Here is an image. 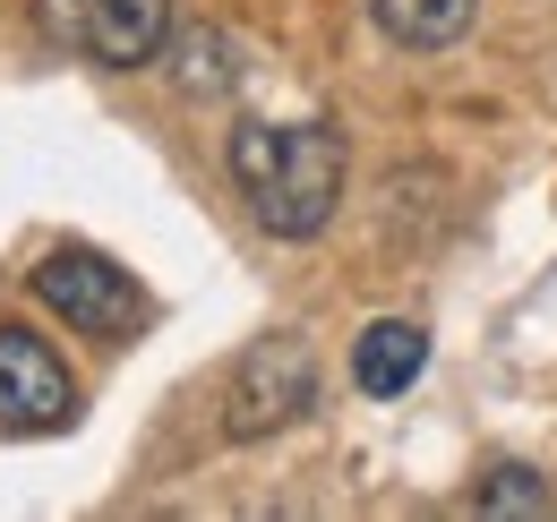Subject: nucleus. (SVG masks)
Here are the masks:
<instances>
[{"mask_svg":"<svg viewBox=\"0 0 557 522\" xmlns=\"http://www.w3.org/2000/svg\"><path fill=\"white\" fill-rule=\"evenodd\" d=\"M429 369V334L412 326V318H377V326H360V343H351V386L360 394H404Z\"/></svg>","mask_w":557,"mask_h":522,"instance_id":"423d86ee","label":"nucleus"},{"mask_svg":"<svg viewBox=\"0 0 557 522\" xmlns=\"http://www.w3.org/2000/svg\"><path fill=\"white\" fill-rule=\"evenodd\" d=\"M70 420H77V386L52 360V343L26 326H0V428L44 437V428H70Z\"/></svg>","mask_w":557,"mask_h":522,"instance_id":"39448f33","label":"nucleus"},{"mask_svg":"<svg viewBox=\"0 0 557 522\" xmlns=\"http://www.w3.org/2000/svg\"><path fill=\"white\" fill-rule=\"evenodd\" d=\"M541 480L532 471H488V488H472V514H541Z\"/></svg>","mask_w":557,"mask_h":522,"instance_id":"6e6552de","label":"nucleus"},{"mask_svg":"<svg viewBox=\"0 0 557 522\" xmlns=\"http://www.w3.org/2000/svg\"><path fill=\"white\" fill-rule=\"evenodd\" d=\"M35 26L95 69H146L172 44V9L163 0H35Z\"/></svg>","mask_w":557,"mask_h":522,"instance_id":"7ed1b4c3","label":"nucleus"},{"mask_svg":"<svg viewBox=\"0 0 557 522\" xmlns=\"http://www.w3.org/2000/svg\"><path fill=\"white\" fill-rule=\"evenodd\" d=\"M318 411V360L300 334H267L240 351L232 369V394H223V437H275L292 420Z\"/></svg>","mask_w":557,"mask_h":522,"instance_id":"f03ea898","label":"nucleus"},{"mask_svg":"<svg viewBox=\"0 0 557 522\" xmlns=\"http://www.w3.org/2000/svg\"><path fill=\"white\" fill-rule=\"evenodd\" d=\"M472 9H481V0H369V17H377L395 44H412V52H446V44L472 26Z\"/></svg>","mask_w":557,"mask_h":522,"instance_id":"0eeeda50","label":"nucleus"},{"mask_svg":"<svg viewBox=\"0 0 557 522\" xmlns=\"http://www.w3.org/2000/svg\"><path fill=\"white\" fill-rule=\"evenodd\" d=\"M35 283V300L52 309V318H70L77 334H95V343H121V334L146 326V291L138 274H121L112 258H95V249H52V258L26 274Z\"/></svg>","mask_w":557,"mask_h":522,"instance_id":"20e7f679","label":"nucleus"},{"mask_svg":"<svg viewBox=\"0 0 557 522\" xmlns=\"http://www.w3.org/2000/svg\"><path fill=\"white\" fill-rule=\"evenodd\" d=\"M232 189L275 240H318L344 206V137L335 129H283V121H240L232 129Z\"/></svg>","mask_w":557,"mask_h":522,"instance_id":"f257e3e1","label":"nucleus"}]
</instances>
